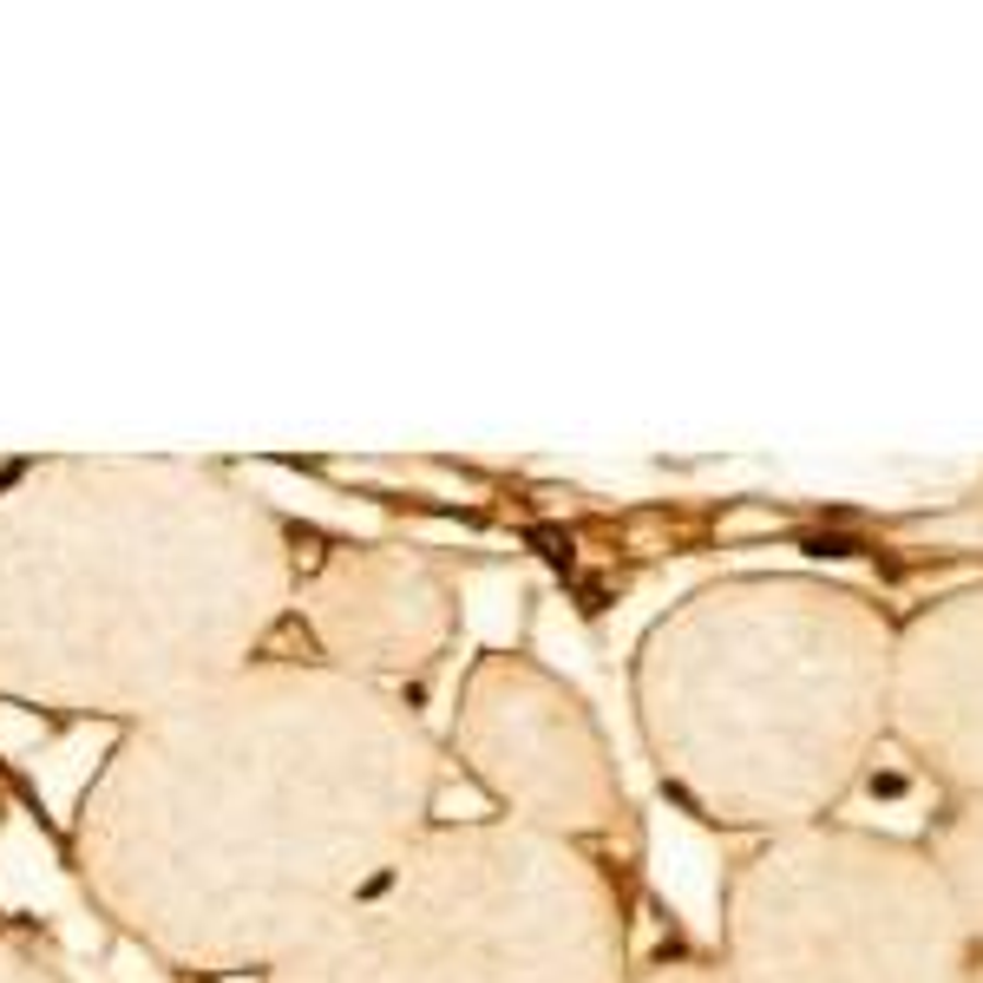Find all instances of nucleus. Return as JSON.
I'll list each match as a JSON object with an SVG mask.
<instances>
[{
    "label": "nucleus",
    "mask_w": 983,
    "mask_h": 983,
    "mask_svg": "<svg viewBox=\"0 0 983 983\" xmlns=\"http://www.w3.org/2000/svg\"><path fill=\"white\" fill-rule=\"evenodd\" d=\"M440 781V741L394 689L256 656L131 722L66 846L151 958L269 978L433 833Z\"/></svg>",
    "instance_id": "obj_1"
},
{
    "label": "nucleus",
    "mask_w": 983,
    "mask_h": 983,
    "mask_svg": "<svg viewBox=\"0 0 983 983\" xmlns=\"http://www.w3.org/2000/svg\"><path fill=\"white\" fill-rule=\"evenodd\" d=\"M295 545L210 459L66 453L0 479V702L144 722L256 663Z\"/></svg>",
    "instance_id": "obj_2"
},
{
    "label": "nucleus",
    "mask_w": 983,
    "mask_h": 983,
    "mask_svg": "<svg viewBox=\"0 0 983 983\" xmlns=\"http://www.w3.org/2000/svg\"><path fill=\"white\" fill-rule=\"evenodd\" d=\"M899 630L833 577L748 571L682 597L636 650L656 774L715 827H820L892 735Z\"/></svg>",
    "instance_id": "obj_3"
},
{
    "label": "nucleus",
    "mask_w": 983,
    "mask_h": 983,
    "mask_svg": "<svg viewBox=\"0 0 983 983\" xmlns=\"http://www.w3.org/2000/svg\"><path fill=\"white\" fill-rule=\"evenodd\" d=\"M262 983H630L623 899L571 840L459 820Z\"/></svg>",
    "instance_id": "obj_4"
},
{
    "label": "nucleus",
    "mask_w": 983,
    "mask_h": 983,
    "mask_svg": "<svg viewBox=\"0 0 983 983\" xmlns=\"http://www.w3.org/2000/svg\"><path fill=\"white\" fill-rule=\"evenodd\" d=\"M728 983H964L971 932L932 853L859 833H774L728 886Z\"/></svg>",
    "instance_id": "obj_5"
},
{
    "label": "nucleus",
    "mask_w": 983,
    "mask_h": 983,
    "mask_svg": "<svg viewBox=\"0 0 983 983\" xmlns=\"http://www.w3.org/2000/svg\"><path fill=\"white\" fill-rule=\"evenodd\" d=\"M453 754L505 807L512 827L551 840H610L630 827V794L584 695L531 656L485 650L453 709Z\"/></svg>",
    "instance_id": "obj_6"
},
{
    "label": "nucleus",
    "mask_w": 983,
    "mask_h": 983,
    "mask_svg": "<svg viewBox=\"0 0 983 983\" xmlns=\"http://www.w3.org/2000/svg\"><path fill=\"white\" fill-rule=\"evenodd\" d=\"M315 663L374 689L426 676L459 636V577L413 545H335L295 590Z\"/></svg>",
    "instance_id": "obj_7"
},
{
    "label": "nucleus",
    "mask_w": 983,
    "mask_h": 983,
    "mask_svg": "<svg viewBox=\"0 0 983 983\" xmlns=\"http://www.w3.org/2000/svg\"><path fill=\"white\" fill-rule=\"evenodd\" d=\"M892 741L958 794H983V584L899 630Z\"/></svg>",
    "instance_id": "obj_8"
},
{
    "label": "nucleus",
    "mask_w": 983,
    "mask_h": 983,
    "mask_svg": "<svg viewBox=\"0 0 983 983\" xmlns=\"http://www.w3.org/2000/svg\"><path fill=\"white\" fill-rule=\"evenodd\" d=\"M932 866H938L971 945L983 951V794H964V807L945 820V833L932 846Z\"/></svg>",
    "instance_id": "obj_9"
},
{
    "label": "nucleus",
    "mask_w": 983,
    "mask_h": 983,
    "mask_svg": "<svg viewBox=\"0 0 983 983\" xmlns=\"http://www.w3.org/2000/svg\"><path fill=\"white\" fill-rule=\"evenodd\" d=\"M0 983H72L33 938L20 932H0Z\"/></svg>",
    "instance_id": "obj_10"
},
{
    "label": "nucleus",
    "mask_w": 983,
    "mask_h": 983,
    "mask_svg": "<svg viewBox=\"0 0 983 983\" xmlns=\"http://www.w3.org/2000/svg\"><path fill=\"white\" fill-rule=\"evenodd\" d=\"M630 983H728L722 964H695V958H676V964H656V971H643V978Z\"/></svg>",
    "instance_id": "obj_11"
},
{
    "label": "nucleus",
    "mask_w": 983,
    "mask_h": 983,
    "mask_svg": "<svg viewBox=\"0 0 983 983\" xmlns=\"http://www.w3.org/2000/svg\"><path fill=\"white\" fill-rule=\"evenodd\" d=\"M964 983H983V951L971 958V978H964Z\"/></svg>",
    "instance_id": "obj_12"
}]
</instances>
